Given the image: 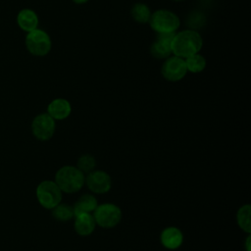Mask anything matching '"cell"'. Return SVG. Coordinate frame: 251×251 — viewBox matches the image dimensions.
Wrapping results in <instances>:
<instances>
[{
  "instance_id": "obj_20",
  "label": "cell",
  "mask_w": 251,
  "mask_h": 251,
  "mask_svg": "<svg viewBox=\"0 0 251 251\" xmlns=\"http://www.w3.org/2000/svg\"><path fill=\"white\" fill-rule=\"evenodd\" d=\"M75 167L85 175L94 170L96 167V160L90 154H83L77 159Z\"/></svg>"
},
{
  "instance_id": "obj_23",
  "label": "cell",
  "mask_w": 251,
  "mask_h": 251,
  "mask_svg": "<svg viewBox=\"0 0 251 251\" xmlns=\"http://www.w3.org/2000/svg\"><path fill=\"white\" fill-rule=\"evenodd\" d=\"M172 1H175V2H181V1H185V0H172Z\"/></svg>"
},
{
  "instance_id": "obj_3",
  "label": "cell",
  "mask_w": 251,
  "mask_h": 251,
  "mask_svg": "<svg viewBox=\"0 0 251 251\" xmlns=\"http://www.w3.org/2000/svg\"><path fill=\"white\" fill-rule=\"evenodd\" d=\"M149 25L156 33H173L176 32L180 26L178 16L173 11L159 9L151 13Z\"/></svg>"
},
{
  "instance_id": "obj_2",
  "label": "cell",
  "mask_w": 251,
  "mask_h": 251,
  "mask_svg": "<svg viewBox=\"0 0 251 251\" xmlns=\"http://www.w3.org/2000/svg\"><path fill=\"white\" fill-rule=\"evenodd\" d=\"M85 176L75 166H63L55 175V182L65 193L79 191L84 185Z\"/></svg>"
},
{
  "instance_id": "obj_21",
  "label": "cell",
  "mask_w": 251,
  "mask_h": 251,
  "mask_svg": "<svg viewBox=\"0 0 251 251\" xmlns=\"http://www.w3.org/2000/svg\"><path fill=\"white\" fill-rule=\"evenodd\" d=\"M250 239H251L250 234H248V236L246 238V241H245V249H246V251H250Z\"/></svg>"
},
{
  "instance_id": "obj_6",
  "label": "cell",
  "mask_w": 251,
  "mask_h": 251,
  "mask_svg": "<svg viewBox=\"0 0 251 251\" xmlns=\"http://www.w3.org/2000/svg\"><path fill=\"white\" fill-rule=\"evenodd\" d=\"M92 215L96 225L103 228L114 227L119 225L122 220V211L120 207L113 203L97 205Z\"/></svg>"
},
{
  "instance_id": "obj_5",
  "label": "cell",
  "mask_w": 251,
  "mask_h": 251,
  "mask_svg": "<svg viewBox=\"0 0 251 251\" xmlns=\"http://www.w3.org/2000/svg\"><path fill=\"white\" fill-rule=\"evenodd\" d=\"M38 203L45 209L52 210L62 201L63 192L53 180L41 181L35 190Z\"/></svg>"
},
{
  "instance_id": "obj_15",
  "label": "cell",
  "mask_w": 251,
  "mask_h": 251,
  "mask_svg": "<svg viewBox=\"0 0 251 251\" xmlns=\"http://www.w3.org/2000/svg\"><path fill=\"white\" fill-rule=\"evenodd\" d=\"M98 203L94 195L92 194H83L81 195L77 201L73 206L74 214L78 215L81 213H93Z\"/></svg>"
},
{
  "instance_id": "obj_11",
  "label": "cell",
  "mask_w": 251,
  "mask_h": 251,
  "mask_svg": "<svg viewBox=\"0 0 251 251\" xmlns=\"http://www.w3.org/2000/svg\"><path fill=\"white\" fill-rule=\"evenodd\" d=\"M162 245L169 250L179 248L183 242V234L176 226H168L164 228L160 235Z\"/></svg>"
},
{
  "instance_id": "obj_17",
  "label": "cell",
  "mask_w": 251,
  "mask_h": 251,
  "mask_svg": "<svg viewBox=\"0 0 251 251\" xmlns=\"http://www.w3.org/2000/svg\"><path fill=\"white\" fill-rule=\"evenodd\" d=\"M250 215H251V206L249 204L242 205L236 212V222L238 226L248 234H250L251 232Z\"/></svg>"
},
{
  "instance_id": "obj_1",
  "label": "cell",
  "mask_w": 251,
  "mask_h": 251,
  "mask_svg": "<svg viewBox=\"0 0 251 251\" xmlns=\"http://www.w3.org/2000/svg\"><path fill=\"white\" fill-rule=\"evenodd\" d=\"M171 47L173 55L186 59L200 52L203 47V38L195 29H183L174 34Z\"/></svg>"
},
{
  "instance_id": "obj_22",
  "label": "cell",
  "mask_w": 251,
  "mask_h": 251,
  "mask_svg": "<svg viewBox=\"0 0 251 251\" xmlns=\"http://www.w3.org/2000/svg\"><path fill=\"white\" fill-rule=\"evenodd\" d=\"M74 3L77 4V5H82V4H85L87 3L89 0H72Z\"/></svg>"
},
{
  "instance_id": "obj_9",
  "label": "cell",
  "mask_w": 251,
  "mask_h": 251,
  "mask_svg": "<svg viewBox=\"0 0 251 251\" xmlns=\"http://www.w3.org/2000/svg\"><path fill=\"white\" fill-rule=\"evenodd\" d=\"M84 184H86L91 192L103 194L111 189L112 179L108 173L100 170H93L86 175Z\"/></svg>"
},
{
  "instance_id": "obj_18",
  "label": "cell",
  "mask_w": 251,
  "mask_h": 251,
  "mask_svg": "<svg viewBox=\"0 0 251 251\" xmlns=\"http://www.w3.org/2000/svg\"><path fill=\"white\" fill-rule=\"evenodd\" d=\"M184 61H185L187 72L192 74H199L203 72L207 65V61L205 57L199 53H196L194 55L187 57L186 59H184Z\"/></svg>"
},
{
  "instance_id": "obj_12",
  "label": "cell",
  "mask_w": 251,
  "mask_h": 251,
  "mask_svg": "<svg viewBox=\"0 0 251 251\" xmlns=\"http://www.w3.org/2000/svg\"><path fill=\"white\" fill-rule=\"evenodd\" d=\"M72 113V105L65 98H56L47 106V114L55 121L67 119Z\"/></svg>"
},
{
  "instance_id": "obj_13",
  "label": "cell",
  "mask_w": 251,
  "mask_h": 251,
  "mask_svg": "<svg viewBox=\"0 0 251 251\" xmlns=\"http://www.w3.org/2000/svg\"><path fill=\"white\" fill-rule=\"evenodd\" d=\"M96 226L94 217L91 213H81L75 216L74 227L77 234L86 236L91 234Z\"/></svg>"
},
{
  "instance_id": "obj_16",
  "label": "cell",
  "mask_w": 251,
  "mask_h": 251,
  "mask_svg": "<svg viewBox=\"0 0 251 251\" xmlns=\"http://www.w3.org/2000/svg\"><path fill=\"white\" fill-rule=\"evenodd\" d=\"M150 8L141 2H137L132 5L130 9L131 18L138 24H147L151 17Z\"/></svg>"
},
{
  "instance_id": "obj_4",
  "label": "cell",
  "mask_w": 251,
  "mask_h": 251,
  "mask_svg": "<svg viewBox=\"0 0 251 251\" xmlns=\"http://www.w3.org/2000/svg\"><path fill=\"white\" fill-rule=\"evenodd\" d=\"M25 43L27 51L36 57L46 56L52 47L49 34L38 27L26 33Z\"/></svg>"
},
{
  "instance_id": "obj_19",
  "label": "cell",
  "mask_w": 251,
  "mask_h": 251,
  "mask_svg": "<svg viewBox=\"0 0 251 251\" xmlns=\"http://www.w3.org/2000/svg\"><path fill=\"white\" fill-rule=\"evenodd\" d=\"M52 216L60 222H67L75 217L73 207L66 203H59L52 209Z\"/></svg>"
},
{
  "instance_id": "obj_14",
  "label": "cell",
  "mask_w": 251,
  "mask_h": 251,
  "mask_svg": "<svg viewBox=\"0 0 251 251\" xmlns=\"http://www.w3.org/2000/svg\"><path fill=\"white\" fill-rule=\"evenodd\" d=\"M38 16L31 9H23L18 13L17 24L21 29L29 32L38 26Z\"/></svg>"
},
{
  "instance_id": "obj_8",
  "label": "cell",
  "mask_w": 251,
  "mask_h": 251,
  "mask_svg": "<svg viewBox=\"0 0 251 251\" xmlns=\"http://www.w3.org/2000/svg\"><path fill=\"white\" fill-rule=\"evenodd\" d=\"M55 129V120L47 113H41L32 120L31 132L33 136L40 141L49 140L54 135Z\"/></svg>"
},
{
  "instance_id": "obj_7",
  "label": "cell",
  "mask_w": 251,
  "mask_h": 251,
  "mask_svg": "<svg viewBox=\"0 0 251 251\" xmlns=\"http://www.w3.org/2000/svg\"><path fill=\"white\" fill-rule=\"evenodd\" d=\"M161 74L168 81L176 82L181 80L187 74L184 59L171 55L162 64Z\"/></svg>"
},
{
  "instance_id": "obj_10",
  "label": "cell",
  "mask_w": 251,
  "mask_h": 251,
  "mask_svg": "<svg viewBox=\"0 0 251 251\" xmlns=\"http://www.w3.org/2000/svg\"><path fill=\"white\" fill-rule=\"evenodd\" d=\"M175 33L176 32L157 33L155 41L150 46V54L152 55V57L159 60H165L173 55L171 43Z\"/></svg>"
}]
</instances>
